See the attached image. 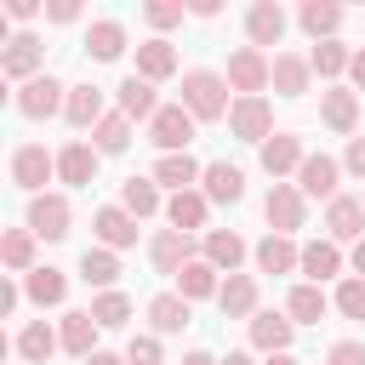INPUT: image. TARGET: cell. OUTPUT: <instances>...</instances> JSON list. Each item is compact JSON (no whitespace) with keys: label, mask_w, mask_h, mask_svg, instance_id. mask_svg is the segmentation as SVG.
Masks as SVG:
<instances>
[{"label":"cell","mask_w":365,"mask_h":365,"mask_svg":"<svg viewBox=\"0 0 365 365\" xmlns=\"http://www.w3.org/2000/svg\"><path fill=\"white\" fill-rule=\"evenodd\" d=\"M182 108L194 120H222L234 103H228V74H211V68H188L182 74Z\"/></svg>","instance_id":"1"},{"label":"cell","mask_w":365,"mask_h":365,"mask_svg":"<svg viewBox=\"0 0 365 365\" xmlns=\"http://www.w3.org/2000/svg\"><path fill=\"white\" fill-rule=\"evenodd\" d=\"M57 108H68V86H57L51 74H34L29 86H17V114L23 120H51Z\"/></svg>","instance_id":"2"},{"label":"cell","mask_w":365,"mask_h":365,"mask_svg":"<svg viewBox=\"0 0 365 365\" xmlns=\"http://www.w3.org/2000/svg\"><path fill=\"white\" fill-rule=\"evenodd\" d=\"M228 86L245 91V97H262V86H274V63L257 51V46H240L228 57Z\"/></svg>","instance_id":"3"},{"label":"cell","mask_w":365,"mask_h":365,"mask_svg":"<svg viewBox=\"0 0 365 365\" xmlns=\"http://www.w3.org/2000/svg\"><path fill=\"white\" fill-rule=\"evenodd\" d=\"M148 137L165 148V154H188V137H194V114L182 103H160V114L148 120Z\"/></svg>","instance_id":"4"},{"label":"cell","mask_w":365,"mask_h":365,"mask_svg":"<svg viewBox=\"0 0 365 365\" xmlns=\"http://www.w3.org/2000/svg\"><path fill=\"white\" fill-rule=\"evenodd\" d=\"M228 125H234L240 143H268V137H274V108H268V97H240V103L228 108Z\"/></svg>","instance_id":"5"},{"label":"cell","mask_w":365,"mask_h":365,"mask_svg":"<svg viewBox=\"0 0 365 365\" xmlns=\"http://www.w3.org/2000/svg\"><path fill=\"white\" fill-rule=\"evenodd\" d=\"M262 211H268L274 234H285V240H291V234L302 228V211H308V205H302V188H297V182H274V188H268V200H262Z\"/></svg>","instance_id":"6"},{"label":"cell","mask_w":365,"mask_h":365,"mask_svg":"<svg viewBox=\"0 0 365 365\" xmlns=\"http://www.w3.org/2000/svg\"><path fill=\"white\" fill-rule=\"evenodd\" d=\"M51 171H57V160H51L40 143H23V148L11 154V182H17V188H29V194H40Z\"/></svg>","instance_id":"7"},{"label":"cell","mask_w":365,"mask_h":365,"mask_svg":"<svg viewBox=\"0 0 365 365\" xmlns=\"http://www.w3.org/2000/svg\"><path fill=\"white\" fill-rule=\"evenodd\" d=\"M29 234L63 240V234H68V200H63V194H34V200H29Z\"/></svg>","instance_id":"8"},{"label":"cell","mask_w":365,"mask_h":365,"mask_svg":"<svg viewBox=\"0 0 365 365\" xmlns=\"http://www.w3.org/2000/svg\"><path fill=\"white\" fill-rule=\"evenodd\" d=\"M336 160L331 154H308L302 160V171H297V188H302V200H336Z\"/></svg>","instance_id":"9"},{"label":"cell","mask_w":365,"mask_h":365,"mask_svg":"<svg viewBox=\"0 0 365 365\" xmlns=\"http://www.w3.org/2000/svg\"><path fill=\"white\" fill-rule=\"evenodd\" d=\"M148 262H154L160 274H182V268L194 262V245H188V234H177V228H160V234L148 240Z\"/></svg>","instance_id":"10"},{"label":"cell","mask_w":365,"mask_h":365,"mask_svg":"<svg viewBox=\"0 0 365 365\" xmlns=\"http://www.w3.org/2000/svg\"><path fill=\"white\" fill-rule=\"evenodd\" d=\"M40 57H46V51H40V40H34V34H11V40H6V51H0V68H6L11 80H23V86H29V80L40 74Z\"/></svg>","instance_id":"11"},{"label":"cell","mask_w":365,"mask_h":365,"mask_svg":"<svg viewBox=\"0 0 365 365\" xmlns=\"http://www.w3.org/2000/svg\"><path fill=\"white\" fill-rule=\"evenodd\" d=\"M91 228H97V240H103L108 251H125V245H137V217H131L125 205H103V211L91 217Z\"/></svg>","instance_id":"12"},{"label":"cell","mask_w":365,"mask_h":365,"mask_svg":"<svg viewBox=\"0 0 365 365\" xmlns=\"http://www.w3.org/2000/svg\"><path fill=\"white\" fill-rule=\"evenodd\" d=\"M245 34H251L257 51H262V46H279V40H285V11H279L274 0H257V6L245 11Z\"/></svg>","instance_id":"13"},{"label":"cell","mask_w":365,"mask_h":365,"mask_svg":"<svg viewBox=\"0 0 365 365\" xmlns=\"http://www.w3.org/2000/svg\"><path fill=\"white\" fill-rule=\"evenodd\" d=\"M302 137H291V131H274L268 143H262V171L268 177H285V171H302Z\"/></svg>","instance_id":"14"},{"label":"cell","mask_w":365,"mask_h":365,"mask_svg":"<svg viewBox=\"0 0 365 365\" xmlns=\"http://www.w3.org/2000/svg\"><path fill=\"white\" fill-rule=\"evenodd\" d=\"M291 319L285 314H274V308H262V314H251V348H262V354H285L291 348Z\"/></svg>","instance_id":"15"},{"label":"cell","mask_w":365,"mask_h":365,"mask_svg":"<svg viewBox=\"0 0 365 365\" xmlns=\"http://www.w3.org/2000/svg\"><path fill=\"white\" fill-rule=\"evenodd\" d=\"M325 228H331V240H365V200H348V194H336L331 200V211H325Z\"/></svg>","instance_id":"16"},{"label":"cell","mask_w":365,"mask_h":365,"mask_svg":"<svg viewBox=\"0 0 365 365\" xmlns=\"http://www.w3.org/2000/svg\"><path fill=\"white\" fill-rule=\"evenodd\" d=\"M205 188V200H222V205H234V200H245V171L240 165H228V160H217V165H205V177H200Z\"/></svg>","instance_id":"17"},{"label":"cell","mask_w":365,"mask_h":365,"mask_svg":"<svg viewBox=\"0 0 365 365\" xmlns=\"http://www.w3.org/2000/svg\"><path fill=\"white\" fill-rule=\"evenodd\" d=\"M57 348H63V331H51L46 319H29V325L17 331V354H23L29 365H46Z\"/></svg>","instance_id":"18"},{"label":"cell","mask_w":365,"mask_h":365,"mask_svg":"<svg viewBox=\"0 0 365 365\" xmlns=\"http://www.w3.org/2000/svg\"><path fill=\"white\" fill-rule=\"evenodd\" d=\"M205 205H211V200H205L200 188H182V194L165 200V217H171L177 234H194V228H205Z\"/></svg>","instance_id":"19"},{"label":"cell","mask_w":365,"mask_h":365,"mask_svg":"<svg viewBox=\"0 0 365 365\" xmlns=\"http://www.w3.org/2000/svg\"><path fill=\"white\" fill-rule=\"evenodd\" d=\"M205 262H211L217 274H234V268L245 262V240H240L234 228H211V234H205Z\"/></svg>","instance_id":"20"},{"label":"cell","mask_w":365,"mask_h":365,"mask_svg":"<svg viewBox=\"0 0 365 365\" xmlns=\"http://www.w3.org/2000/svg\"><path fill=\"white\" fill-rule=\"evenodd\" d=\"M308 74H314L308 57H297V51H279V57H274V91H279V97H302V91H308Z\"/></svg>","instance_id":"21"},{"label":"cell","mask_w":365,"mask_h":365,"mask_svg":"<svg viewBox=\"0 0 365 365\" xmlns=\"http://www.w3.org/2000/svg\"><path fill=\"white\" fill-rule=\"evenodd\" d=\"M319 120H325L331 131H354V125H359V97L342 91V86H331V91L319 97Z\"/></svg>","instance_id":"22"},{"label":"cell","mask_w":365,"mask_h":365,"mask_svg":"<svg viewBox=\"0 0 365 365\" xmlns=\"http://www.w3.org/2000/svg\"><path fill=\"white\" fill-rule=\"evenodd\" d=\"M57 177L74 182V188H86V182L97 177V148H91V143H68V148L57 154Z\"/></svg>","instance_id":"23"},{"label":"cell","mask_w":365,"mask_h":365,"mask_svg":"<svg viewBox=\"0 0 365 365\" xmlns=\"http://www.w3.org/2000/svg\"><path fill=\"white\" fill-rule=\"evenodd\" d=\"M137 74H143L148 86H154V80H171V74H177V51H171L165 40H143V46H137Z\"/></svg>","instance_id":"24"},{"label":"cell","mask_w":365,"mask_h":365,"mask_svg":"<svg viewBox=\"0 0 365 365\" xmlns=\"http://www.w3.org/2000/svg\"><path fill=\"white\" fill-rule=\"evenodd\" d=\"M257 268H262V274H291V268H302V251H297L285 234H268V240L257 245Z\"/></svg>","instance_id":"25"},{"label":"cell","mask_w":365,"mask_h":365,"mask_svg":"<svg viewBox=\"0 0 365 365\" xmlns=\"http://www.w3.org/2000/svg\"><path fill=\"white\" fill-rule=\"evenodd\" d=\"M336 268H342V251H336V240H308V245H302V274H308V285L331 279Z\"/></svg>","instance_id":"26"},{"label":"cell","mask_w":365,"mask_h":365,"mask_svg":"<svg viewBox=\"0 0 365 365\" xmlns=\"http://www.w3.org/2000/svg\"><path fill=\"white\" fill-rule=\"evenodd\" d=\"M80 279L97 285V291H114V279H120V257H114L108 245H91V251L80 257Z\"/></svg>","instance_id":"27"},{"label":"cell","mask_w":365,"mask_h":365,"mask_svg":"<svg viewBox=\"0 0 365 365\" xmlns=\"http://www.w3.org/2000/svg\"><path fill=\"white\" fill-rule=\"evenodd\" d=\"M217 302H222V314H228V319L257 314V279H251V274H228V279H222V291H217Z\"/></svg>","instance_id":"28"},{"label":"cell","mask_w":365,"mask_h":365,"mask_svg":"<svg viewBox=\"0 0 365 365\" xmlns=\"http://www.w3.org/2000/svg\"><path fill=\"white\" fill-rule=\"evenodd\" d=\"M97 331H103V325H97L91 314H63V348H68L74 359H91V354H97Z\"/></svg>","instance_id":"29"},{"label":"cell","mask_w":365,"mask_h":365,"mask_svg":"<svg viewBox=\"0 0 365 365\" xmlns=\"http://www.w3.org/2000/svg\"><path fill=\"white\" fill-rule=\"evenodd\" d=\"M297 23H302V29H308V34L325 46V40L342 29V6H331V0H308V6L297 11Z\"/></svg>","instance_id":"30"},{"label":"cell","mask_w":365,"mask_h":365,"mask_svg":"<svg viewBox=\"0 0 365 365\" xmlns=\"http://www.w3.org/2000/svg\"><path fill=\"white\" fill-rule=\"evenodd\" d=\"M86 51H91L97 63H114V57L125 51V29H120L114 17H97V23H91V34H86Z\"/></svg>","instance_id":"31"},{"label":"cell","mask_w":365,"mask_h":365,"mask_svg":"<svg viewBox=\"0 0 365 365\" xmlns=\"http://www.w3.org/2000/svg\"><path fill=\"white\" fill-rule=\"evenodd\" d=\"M120 114H125V120H154V114H160V103H154V86H148L143 74H131V80L120 86Z\"/></svg>","instance_id":"32"},{"label":"cell","mask_w":365,"mask_h":365,"mask_svg":"<svg viewBox=\"0 0 365 365\" xmlns=\"http://www.w3.org/2000/svg\"><path fill=\"white\" fill-rule=\"evenodd\" d=\"M222 285H217V268L205 262V257H194L182 274H177V297H188V302H200V297H217Z\"/></svg>","instance_id":"33"},{"label":"cell","mask_w":365,"mask_h":365,"mask_svg":"<svg viewBox=\"0 0 365 365\" xmlns=\"http://www.w3.org/2000/svg\"><path fill=\"white\" fill-rule=\"evenodd\" d=\"M23 297L40 302V308H51V302L68 297V279H63L57 268H34V274H23Z\"/></svg>","instance_id":"34"},{"label":"cell","mask_w":365,"mask_h":365,"mask_svg":"<svg viewBox=\"0 0 365 365\" xmlns=\"http://www.w3.org/2000/svg\"><path fill=\"white\" fill-rule=\"evenodd\" d=\"M148 319H154V331H160V336L182 331V325H188V297H177V291H160V297L148 302Z\"/></svg>","instance_id":"35"},{"label":"cell","mask_w":365,"mask_h":365,"mask_svg":"<svg viewBox=\"0 0 365 365\" xmlns=\"http://www.w3.org/2000/svg\"><path fill=\"white\" fill-rule=\"evenodd\" d=\"M63 114H68V125H80V131L97 125V120H103V91H97V86H68V108H63Z\"/></svg>","instance_id":"36"},{"label":"cell","mask_w":365,"mask_h":365,"mask_svg":"<svg viewBox=\"0 0 365 365\" xmlns=\"http://www.w3.org/2000/svg\"><path fill=\"white\" fill-rule=\"evenodd\" d=\"M194 177H205L200 165H194V154H160V165H154V182H165V188H194Z\"/></svg>","instance_id":"37"},{"label":"cell","mask_w":365,"mask_h":365,"mask_svg":"<svg viewBox=\"0 0 365 365\" xmlns=\"http://www.w3.org/2000/svg\"><path fill=\"white\" fill-rule=\"evenodd\" d=\"M120 205H125L131 217H154V211H160V188H154V177H125V182H120Z\"/></svg>","instance_id":"38"},{"label":"cell","mask_w":365,"mask_h":365,"mask_svg":"<svg viewBox=\"0 0 365 365\" xmlns=\"http://www.w3.org/2000/svg\"><path fill=\"white\" fill-rule=\"evenodd\" d=\"M285 314H291V325H319L325 319V291L319 285H297L285 297Z\"/></svg>","instance_id":"39"},{"label":"cell","mask_w":365,"mask_h":365,"mask_svg":"<svg viewBox=\"0 0 365 365\" xmlns=\"http://www.w3.org/2000/svg\"><path fill=\"white\" fill-rule=\"evenodd\" d=\"M125 143H131V120H125V114H103V120L91 125V148H97V154H120Z\"/></svg>","instance_id":"40"},{"label":"cell","mask_w":365,"mask_h":365,"mask_svg":"<svg viewBox=\"0 0 365 365\" xmlns=\"http://www.w3.org/2000/svg\"><path fill=\"white\" fill-rule=\"evenodd\" d=\"M0 257H6L11 274H34V234H29V228H11V234L0 240Z\"/></svg>","instance_id":"41"},{"label":"cell","mask_w":365,"mask_h":365,"mask_svg":"<svg viewBox=\"0 0 365 365\" xmlns=\"http://www.w3.org/2000/svg\"><path fill=\"white\" fill-rule=\"evenodd\" d=\"M86 314H91L103 331H114V325H125V319H131V302H125L120 291H97V302H91Z\"/></svg>","instance_id":"42"},{"label":"cell","mask_w":365,"mask_h":365,"mask_svg":"<svg viewBox=\"0 0 365 365\" xmlns=\"http://www.w3.org/2000/svg\"><path fill=\"white\" fill-rule=\"evenodd\" d=\"M308 63H314V74H342V68L354 63V51H348V46H336V40H325V46H314V51H308Z\"/></svg>","instance_id":"43"},{"label":"cell","mask_w":365,"mask_h":365,"mask_svg":"<svg viewBox=\"0 0 365 365\" xmlns=\"http://www.w3.org/2000/svg\"><path fill=\"white\" fill-rule=\"evenodd\" d=\"M336 308H342L348 319H365V279H359V274L336 285Z\"/></svg>","instance_id":"44"},{"label":"cell","mask_w":365,"mask_h":365,"mask_svg":"<svg viewBox=\"0 0 365 365\" xmlns=\"http://www.w3.org/2000/svg\"><path fill=\"white\" fill-rule=\"evenodd\" d=\"M143 17L154 29H171V23H182V0H154V6H143Z\"/></svg>","instance_id":"45"},{"label":"cell","mask_w":365,"mask_h":365,"mask_svg":"<svg viewBox=\"0 0 365 365\" xmlns=\"http://www.w3.org/2000/svg\"><path fill=\"white\" fill-rule=\"evenodd\" d=\"M125 365H160V336H131Z\"/></svg>","instance_id":"46"},{"label":"cell","mask_w":365,"mask_h":365,"mask_svg":"<svg viewBox=\"0 0 365 365\" xmlns=\"http://www.w3.org/2000/svg\"><path fill=\"white\" fill-rule=\"evenodd\" d=\"M325 365H365V342H331Z\"/></svg>","instance_id":"47"},{"label":"cell","mask_w":365,"mask_h":365,"mask_svg":"<svg viewBox=\"0 0 365 365\" xmlns=\"http://www.w3.org/2000/svg\"><path fill=\"white\" fill-rule=\"evenodd\" d=\"M342 165H348L354 177H365V137H348V154H342Z\"/></svg>","instance_id":"48"},{"label":"cell","mask_w":365,"mask_h":365,"mask_svg":"<svg viewBox=\"0 0 365 365\" xmlns=\"http://www.w3.org/2000/svg\"><path fill=\"white\" fill-rule=\"evenodd\" d=\"M46 17H51V23H74V17H80V6H74V0H51V6H46Z\"/></svg>","instance_id":"49"},{"label":"cell","mask_w":365,"mask_h":365,"mask_svg":"<svg viewBox=\"0 0 365 365\" xmlns=\"http://www.w3.org/2000/svg\"><path fill=\"white\" fill-rule=\"evenodd\" d=\"M23 302V291H17V279H0V314H11Z\"/></svg>","instance_id":"50"},{"label":"cell","mask_w":365,"mask_h":365,"mask_svg":"<svg viewBox=\"0 0 365 365\" xmlns=\"http://www.w3.org/2000/svg\"><path fill=\"white\" fill-rule=\"evenodd\" d=\"M6 11H11V17H34V11H40V0H6Z\"/></svg>","instance_id":"51"},{"label":"cell","mask_w":365,"mask_h":365,"mask_svg":"<svg viewBox=\"0 0 365 365\" xmlns=\"http://www.w3.org/2000/svg\"><path fill=\"white\" fill-rule=\"evenodd\" d=\"M348 74H354V86H359V91H365V46H359V51H354V63H348Z\"/></svg>","instance_id":"52"},{"label":"cell","mask_w":365,"mask_h":365,"mask_svg":"<svg viewBox=\"0 0 365 365\" xmlns=\"http://www.w3.org/2000/svg\"><path fill=\"white\" fill-rule=\"evenodd\" d=\"M354 274H359V279H365V240H359V245H354Z\"/></svg>","instance_id":"53"},{"label":"cell","mask_w":365,"mask_h":365,"mask_svg":"<svg viewBox=\"0 0 365 365\" xmlns=\"http://www.w3.org/2000/svg\"><path fill=\"white\" fill-rule=\"evenodd\" d=\"M80 365H125V359H114V354H91V359H80Z\"/></svg>","instance_id":"54"},{"label":"cell","mask_w":365,"mask_h":365,"mask_svg":"<svg viewBox=\"0 0 365 365\" xmlns=\"http://www.w3.org/2000/svg\"><path fill=\"white\" fill-rule=\"evenodd\" d=\"M182 365H222V359H211V354H188Z\"/></svg>","instance_id":"55"},{"label":"cell","mask_w":365,"mask_h":365,"mask_svg":"<svg viewBox=\"0 0 365 365\" xmlns=\"http://www.w3.org/2000/svg\"><path fill=\"white\" fill-rule=\"evenodd\" d=\"M268 365H297V359L291 354H268Z\"/></svg>","instance_id":"56"},{"label":"cell","mask_w":365,"mask_h":365,"mask_svg":"<svg viewBox=\"0 0 365 365\" xmlns=\"http://www.w3.org/2000/svg\"><path fill=\"white\" fill-rule=\"evenodd\" d=\"M222 365H251V359H245V354H228V359H222Z\"/></svg>","instance_id":"57"}]
</instances>
